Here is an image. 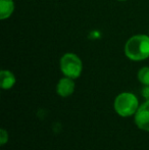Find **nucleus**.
Listing matches in <instances>:
<instances>
[{"label":"nucleus","mask_w":149,"mask_h":150,"mask_svg":"<svg viewBox=\"0 0 149 150\" xmlns=\"http://www.w3.org/2000/svg\"><path fill=\"white\" fill-rule=\"evenodd\" d=\"M8 141V133L6 132L5 129H1L0 131V142L1 145H4Z\"/></svg>","instance_id":"nucleus-9"},{"label":"nucleus","mask_w":149,"mask_h":150,"mask_svg":"<svg viewBox=\"0 0 149 150\" xmlns=\"http://www.w3.org/2000/svg\"><path fill=\"white\" fill-rule=\"evenodd\" d=\"M14 3L12 0H0V18L6 20L12 14Z\"/></svg>","instance_id":"nucleus-7"},{"label":"nucleus","mask_w":149,"mask_h":150,"mask_svg":"<svg viewBox=\"0 0 149 150\" xmlns=\"http://www.w3.org/2000/svg\"><path fill=\"white\" fill-rule=\"evenodd\" d=\"M135 122L139 129L149 132V101L146 100L139 106L135 113Z\"/></svg>","instance_id":"nucleus-4"},{"label":"nucleus","mask_w":149,"mask_h":150,"mask_svg":"<svg viewBox=\"0 0 149 150\" xmlns=\"http://www.w3.org/2000/svg\"><path fill=\"white\" fill-rule=\"evenodd\" d=\"M113 107L117 115L123 117H127L135 115L139 108V102L136 95L133 93L123 92L114 99Z\"/></svg>","instance_id":"nucleus-2"},{"label":"nucleus","mask_w":149,"mask_h":150,"mask_svg":"<svg viewBox=\"0 0 149 150\" xmlns=\"http://www.w3.org/2000/svg\"><path fill=\"white\" fill-rule=\"evenodd\" d=\"M138 80L144 86H149V67H144L138 71Z\"/></svg>","instance_id":"nucleus-8"},{"label":"nucleus","mask_w":149,"mask_h":150,"mask_svg":"<svg viewBox=\"0 0 149 150\" xmlns=\"http://www.w3.org/2000/svg\"><path fill=\"white\" fill-rule=\"evenodd\" d=\"M142 96L149 101V86H144L143 89H142Z\"/></svg>","instance_id":"nucleus-10"},{"label":"nucleus","mask_w":149,"mask_h":150,"mask_svg":"<svg viewBox=\"0 0 149 150\" xmlns=\"http://www.w3.org/2000/svg\"><path fill=\"white\" fill-rule=\"evenodd\" d=\"M75 91V82L74 79L68 77H64L59 80L56 86V92L61 97H68Z\"/></svg>","instance_id":"nucleus-5"},{"label":"nucleus","mask_w":149,"mask_h":150,"mask_svg":"<svg viewBox=\"0 0 149 150\" xmlns=\"http://www.w3.org/2000/svg\"><path fill=\"white\" fill-rule=\"evenodd\" d=\"M127 57L134 61H141L149 57V36L135 35L127 41L125 46Z\"/></svg>","instance_id":"nucleus-1"},{"label":"nucleus","mask_w":149,"mask_h":150,"mask_svg":"<svg viewBox=\"0 0 149 150\" xmlns=\"http://www.w3.org/2000/svg\"><path fill=\"white\" fill-rule=\"evenodd\" d=\"M119 1H126V0H119Z\"/></svg>","instance_id":"nucleus-11"},{"label":"nucleus","mask_w":149,"mask_h":150,"mask_svg":"<svg viewBox=\"0 0 149 150\" xmlns=\"http://www.w3.org/2000/svg\"><path fill=\"white\" fill-rule=\"evenodd\" d=\"M60 69L66 77L77 79L82 74L83 63L78 55L74 53H66L60 58Z\"/></svg>","instance_id":"nucleus-3"},{"label":"nucleus","mask_w":149,"mask_h":150,"mask_svg":"<svg viewBox=\"0 0 149 150\" xmlns=\"http://www.w3.org/2000/svg\"><path fill=\"white\" fill-rule=\"evenodd\" d=\"M16 77L14 75L9 71H1L0 73V85H1V88L4 90L10 89L14 86L16 84Z\"/></svg>","instance_id":"nucleus-6"}]
</instances>
